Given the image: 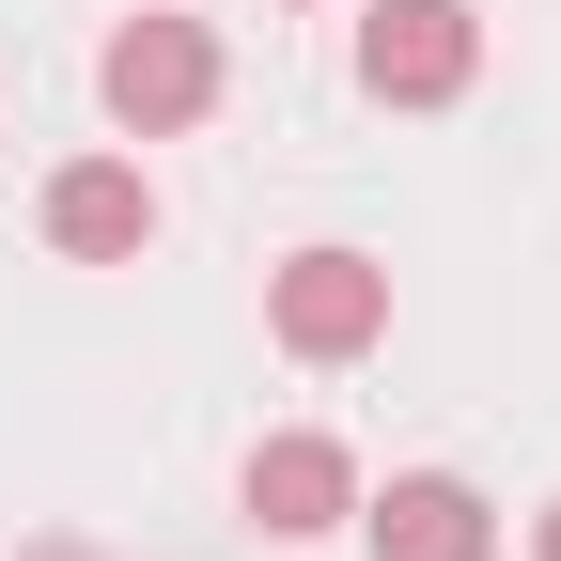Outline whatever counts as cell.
I'll return each instance as SVG.
<instances>
[{"label":"cell","mask_w":561,"mask_h":561,"mask_svg":"<svg viewBox=\"0 0 561 561\" xmlns=\"http://www.w3.org/2000/svg\"><path fill=\"white\" fill-rule=\"evenodd\" d=\"M265 328H280V359H375L390 343V265L375 250H297V265H265Z\"/></svg>","instance_id":"obj_2"},{"label":"cell","mask_w":561,"mask_h":561,"mask_svg":"<svg viewBox=\"0 0 561 561\" xmlns=\"http://www.w3.org/2000/svg\"><path fill=\"white\" fill-rule=\"evenodd\" d=\"M47 250H62V265H140V250H157V187H140V157L47 172Z\"/></svg>","instance_id":"obj_4"},{"label":"cell","mask_w":561,"mask_h":561,"mask_svg":"<svg viewBox=\"0 0 561 561\" xmlns=\"http://www.w3.org/2000/svg\"><path fill=\"white\" fill-rule=\"evenodd\" d=\"M32 561H94V546H32Z\"/></svg>","instance_id":"obj_8"},{"label":"cell","mask_w":561,"mask_h":561,"mask_svg":"<svg viewBox=\"0 0 561 561\" xmlns=\"http://www.w3.org/2000/svg\"><path fill=\"white\" fill-rule=\"evenodd\" d=\"M359 530H375V561H500V515L453 468H405L390 500H359Z\"/></svg>","instance_id":"obj_6"},{"label":"cell","mask_w":561,"mask_h":561,"mask_svg":"<svg viewBox=\"0 0 561 561\" xmlns=\"http://www.w3.org/2000/svg\"><path fill=\"white\" fill-rule=\"evenodd\" d=\"M483 79V16L468 0H390V16H359V94L375 110H453Z\"/></svg>","instance_id":"obj_3"},{"label":"cell","mask_w":561,"mask_h":561,"mask_svg":"<svg viewBox=\"0 0 561 561\" xmlns=\"http://www.w3.org/2000/svg\"><path fill=\"white\" fill-rule=\"evenodd\" d=\"M94 94H110V125H125V140H172V125L219 110V32L172 16V0H140V16L94 47Z\"/></svg>","instance_id":"obj_1"},{"label":"cell","mask_w":561,"mask_h":561,"mask_svg":"<svg viewBox=\"0 0 561 561\" xmlns=\"http://www.w3.org/2000/svg\"><path fill=\"white\" fill-rule=\"evenodd\" d=\"M234 500H250V530H265V546H312V530L359 515V468H343V437H265Z\"/></svg>","instance_id":"obj_5"},{"label":"cell","mask_w":561,"mask_h":561,"mask_svg":"<svg viewBox=\"0 0 561 561\" xmlns=\"http://www.w3.org/2000/svg\"><path fill=\"white\" fill-rule=\"evenodd\" d=\"M530 561H561V500H546V515H530Z\"/></svg>","instance_id":"obj_7"}]
</instances>
